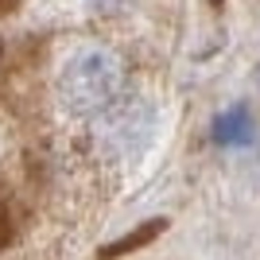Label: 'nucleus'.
Instances as JSON below:
<instances>
[{
  "label": "nucleus",
  "instance_id": "3",
  "mask_svg": "<svg viewBox=\"0 0 260 260\" xmlns=\"http://www.w3.org/2000/svg\"><path fill=\"white\" fill-rule=\"evenodd\" d=\"M252 136H256V124H252L249 109H225L221 117L214 120V140L225 144V148H245V144H252Z\"/></svg>",
  "mask_w": 260,
  "mask_h": 260
},
{
  "label": "nucleus",
  "instance_id": "2",
  "mask_svg": "<svg viewBox=\"0 0 260 260\" xmlns=\"http://www.w3.org/2000/svg\"><path fill=\"white\" fill-rule=\"evenodd\" d=\"M101 124H105V136L113 140V148H144L155 120H152V109L148 105L124 98L120 105H113L101 117Z\"/></svg>",
  "mask_w": 260,
  "mask_h": 260
},
{
  "label": "nucleus",
  "instance_id": "1",
  "mask_svg": "<svg viewBox=\"0 0 260 260\" xmlns=\"http://www.w3.org/2000/svg\"><path fill=\"white\" fill-rule=\"evenodd\" d=\"M62 105L74 117L101 120L113 105L124 101V62L109 51H82L58 74Z\"/></svg>",
  "mask_w": 260,
  "mask_h": 260
}]
</instances>
